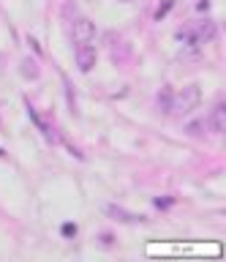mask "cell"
<instances>
[{
	"label": "cell",
	"mask_w": 226,
	"mask_h": 262,
	"mask_svg": "<svg viewBox=\"0 0 226 262\" xmlns=\"http://www.w3.org/2000/svg\"><path fill=\"white\" fill-rule=\"evenodd\" d=\"M177 38L185 41L188 47H202V44H210V41L215 38V22H213V19L193 22V25H188L185 30L177 33Z\"/></svg>",
	"instance_id": "1"
},
{
	"label": "cell",
	"mask_w": 226,
	"mask_h": 262,
	"mask_svg": "<svg viewBox=\"0 0 226 262\" xmlns=\"http://www.w3.org/2000/svg\"><path fill=\"white\" fill-rule=\"evenodd\" d=\"M199 88L196 85H188V88H183L180 93H172V106H169V112H174V115H188L193 112L199 106Z\"/></svg>",
	"instance_id": "2"
},
{
	"label": "cell",
	"mask_w": 226,
	"mask_h": 262,
	"mask_svg": "<svg viewBox=\"0 0 226 262\" xmlns=\"http://www.w3.org/2000/svg\"><path fill=\"white\" fill-rule=\"evenodd\" d=\"M95 38V25L87 16H77L74 19V41L77 44H90Z\"/></svg>",
	"instance_id": "3"
},
{
	"label": "cell",
	"mask_w": 226,
	"mask_h": 262,
	"mask_svg": "<svg viewBox=\"0 0 226 262\" xmlns=\"http://www.w3.org/2000/svg\"><path fill=\"white\" fill-rule=\"evenodd\" d=\"M74 57H77V66H79V71H90L93 66H95V47H90V44H77V52H74Z\"/></svg>",
	"instance_id": "4"
},
{
	"label": "cell",
	"mask_w": 226,
	"mask_h": 262,
	"mask_svg": "<svg viewBox=\"0 0 226 262\" xmlns=\"http://www.w3.org/2000/svg\"><path fill=\"white\" fill-rule=\"evenodd\" d=\"M207 126L215 131V134H223L226 131V104L223 101H218L213 106V112H210V118H207Z\"/></svg>",
	"instance_id": "5"
},
{
	"label": "cell",
	"mask_w": 226,
	"mask_h": 262,
	"mask_svg": "<svg viewBox=\"0 0 226 262\" xmlns=\"http://www.w3.org/2000/svg\"><path fill=\"white\" fill-rule=\"evenodd\" d=\"M107 213L112 219H117V221H125V224H136V221H144V216H136V213H128L123 208H117V205H109Z\"/></svg>",
	"instance_id": "6"
},
{
	"label": "cell",
	"mask_w": 226,
	"mask_h": 262,
	"mask_svg": "<svg viewBox=\"0 0 226 262\" xmlns=\"http://www.w3.org/2000/svg\"><path fill=\"white\" fill-rule=\"evenodd\" d=\"M158 106H161V110H164V112H169V106H172V90H161V93H158Z\"/></svg>",
	"instance_id": "7"
},
{
	"label": "cell",
	"mask_w": 226,
	"mask_h": 262,
	"mask_svg": "<svg viewBox=\"0 0 226 262\" xmlns=\"http://www.w3.org/2000/svg\"><path fill=\"white\" fill-rule=\"evenodd\" d=\"M202 128H207V120H191L188 126H185V131H188L191 137H199Z\"/></svg>",
	"instance_id": "8"
},
{
	"label": "cell",
	"mask_w": 226,
	"mask_h": 262,
	"mask_svg": "<svg viewBox=\"0 0 226 262\" xmlns=\"http://www.w3.org/2000/svg\"><path fill=\"white\" fill-rule=\"evenodd\" d=\"M22 74H25V77H38V69H36V63H30V60H25L22 63Z\"/></svg>",
	"instance_id": "9"
},
{
	"label": "cell",
	"mask_w": 226,
	"mask_h": 262,
	"mask_svg": "<svg viewBox=\"0 0 226 262\" xmlns=\"http://www.w3.org/2000/svg\"><path fill=\"white\" fill-rule=\"evenodd\" d=\"M172 3H174V0H164V6H161L158 11H156V19H158V22H161V16H166V11L172 8Z\"/></svg>",
	"instance_id": "10"
},
{
	"label": "cell",
	"mask_w": 226,
	"mask_h": 262,
	"mask_svg": "<svg viewBox=\"0 0 226 262\" xmlns=\"http://www.w3.org/2000/svg\"><path fill=\"white\" fill-rule=\"evenodd\" d=\"M63 235H77V224H66V227H63Z\"/></svg>",
	"instance_id": "11"
},
{
	"label": "cell",
	"mask_w": 226,
	"mask_h": 262,
	"mask_svg": "<svg viewBox=\"0 0 226 262\" xmlns=\"http://www.w3.org/2000/svg\"><path fill=\"white\" fill-rule=\"evenodd\" d=\"M101 246H107V249H109V246H112V235L104 232V235H101Z\"/></svg>",
	"instance_id": "12"
},
{
	"label": "cell",
	"mask_w": 226,
	"mask_h": 262,
	"mask_svg": "<svg viewBox=\"0 0 226 262\" xmlns=\"http://www.w3.org/2000/svg\"><path fill=\"white\" fill-rule=\"evenodd\" d=\"M123 3H134V0H123Z\"/></svg>",
	"instance_id": "13"
}]
</instances>
